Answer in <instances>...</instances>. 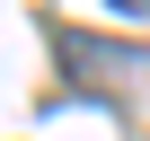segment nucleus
<instances>
[{
	"mask_svg": "<svg viewBox=\"0 0 150 141\" xmlns=\"http://www.w3.org/2000/svg\"><path fill=\"white\" fill-rule=\"evenodd\" d=\"M115 9H124V18H150V0H115Z\"/></svg>",
	"mask_w": 150,
	"mask_h": 141,
	"instance_id": "obj_1",
	"label": "nucleus"
}]
</instances>
